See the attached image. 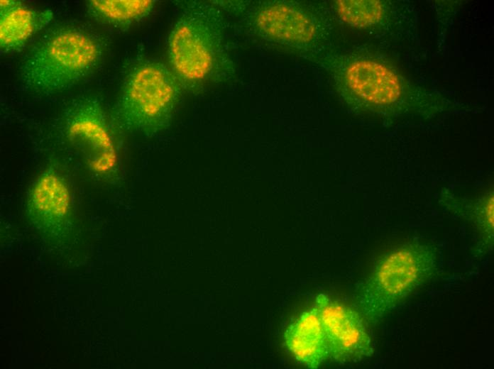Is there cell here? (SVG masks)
I'll use <instances>...</instances> for the list:
<instances>
[{
  "instance_id": "4",
  "label": "cell",
  "mask_w": 494,
  "mask_h": 369,
  "mask_svg": "<svg viewBox=\"0 0 494 369\" xmlns=\"http://www.w3.org/2000/svg\"><path fill=\"white\" fill-rule=\"evenodd\" d=\"M60 128L89 174L108 183L120 180L121 163L116 138L97 99H75L62 114Z\"/></svg>"
},
{
  "instance_id": "1",
  "label": "cell",
  "mask_w": 494,
  "mask_h": 369,
  "mask_svg": "<svg viewBox=\"0 0 494 369\" xmlns=\"http://www.w3.org/2000/svg\"><path fill=\"white\" fill-rule=\"evenodd\" d=\"M102 55L99 39L79 26L50 31L30 50L22 67L24 83L40 93L65 90L89 75Z\"/></svg>"
},
{
  "instance_id": "2",
  "label": "cell",
  "mask_w": 494,
  "mask_h": 369,
  "mask_svg": "<svg viewBox=\"0 0 494 369\" xmlns=\"http://www.w3.org/2000/svg\"><path fill=\"white\" fill-rule=\"evenodd\" d=\"M437 258L432 247L417 241L390 250L358 286L357 310L371 323L379 321L434 274Z\"/></svg>"
},
{
  "instance_id": "6",
  "label": "cell",
  "mask_w": 494,
  "mask_h": 369,
  "mask_svg": "<svg viewBox=\"0 0 494 369\" xmlns=\"http://www.w3.org/2000/svg\"><path fill=\"white\" fill-rule=\"evenodd\" d=\"M312 307L324 329L329 360L344 363L373 354L365 319L357 309L322 293L316 296Z\"/></svg>"
},
{
  "instance_id": "7",
  "label": "cell",
  "mask_w": 494,
  "mask_h": 369,
  "mask_svg": "<svg viewBox=\"0 0 494 369\" xmlns=\"http://www.w3.org/2000/svg\"><path fill=\"white\" fill-rule=\"evenodd\" d=\"M28 214L34 224L44 232L61 236L67 231L73 208L68 181L55 167L39 173L26 194Z\"/></svg>"
},
{
  "instance_id": "10",
  "label": "cell",
  "mask_w": 494,
  "mask_h": 369,
  "mask_svg": "<svg viewBox=\"0 0 494 369\" xmlns=\"http://www.w3.org/2000/svg\"><path fill=\"white\" fill-rule=\"evenodd\" d=\"M0 46L4 53L21 49L52 18L49 11H38L21 1H0Z\"/></svg>"
},
{
  "instance_id": "5",
  "label": "cell",
  "mask_w": 494,
  "mask_h": 369,
  "mask_svg": "<svg viewBox=\"0 0 494 369\" xmlns=\"http://www.w3.org/2000/svg\"><path fill=\"white\" fill-rule=\"evenodd\" d=\"M210 6L196 5L173 28L168 55L175 72L189 82L207 79L217 59L218 36Z\"/></svg>"
},
{
  "instance_id": "8",
  "label": "cell",
  "mask_w": 494,
  "mask_h": 369,
  "mask_svg": "<svg viewBox=\"0 0 494 369\" xmlns=\"http://www.w3.org/2000/svg\"><path fill=\"white\" fill-rule=\"evenodd\" d=\"M345 78L361 99L393 113H402L400 82L385 65L370 60H357L348 65Z\"/></svg>"
},
{
  "instance_id": "13",
  "label": "cell",
  "mask_w": 494,
  "mask_h": 369,
  "mask_svg": "<svg viewBox=\"0 0 494 369\" xmlns=\"http://www.w3.org/2000/svg\"><path fill=\"white\" fill-rule=\"evenodd\" d=\"M89 14L99 23L113 26L130 24L146 16L152 9V0H90Z\"/></svg>"
},
{
  "instance_id": "12",
  "label": "cell",
  "mask_w": 494,
  "mask_h": 369,
  "mask_svg": "<svg viewBox=\"0 0 494 369\" xmlns=\"http://www.w3.org/2000/svg\"><path fill=\"white\" fill-rule=\"evenodd\" d=\"M440 202L469 219L478 231L482 242L490 248L493 243V187L473 199L462 198L447 189L441 192Z\"/></svg>"
},
{
  "instance_id": "9",
  "label": "cell",
  "mask_w": 494,
  "mask_h": 369,
  "mask_svg": "<svg viewBox=\"0 0 494 369\" xmlns=\"http://www.w3.org/2000/svg\"><path fill=\"white\" fill-rule=\"evenodd\" d=\"M283 341L292 356L309 368H318L329 360L324 329L313 307L301 313L286 327Z\"/></svg>"
},
{
  "instance_id": "14",
  "label": "cell",
  "mask_w": 494,
  "mask_h": 369,
  "mask_svg": "<svg viewBox=\"0 0 494 369\" xmlns=\"http://www.w3.org/2000/svg\"><path fill=\"white\" fill-rule=\"evenodd\" d=\"M336 7L342 21L357 28L376 24L383 11L381 3L375 0H340Z\"/></svg>"
},
{
  "instance_id": "11",
  "label": "cell",
  "mask_w": 494,
  "mask_h": 369,
  "mask_svg": "<svg viewBox=\"0 0 494 369\" xmlns=\"http://www.w3.org/2000/svg\"><path fill=\"white\" fill-rule=\"evenodd\" d=\"M256 21L260 31L268 36L291 43L309 42L316 33L313 22L306 14L282 4L263 9Z\"/></svg>"
},
{
  "instance_id": "3",
  "label": "cell",
  "mask_w": 494,
  "mask_h": 369,
  "mask_svg": "<svg viewBox=\"0 0 494 369\" xmlns=\"http://www.w3.org/2000/svg\"><path fill=\"white\" fill-rule=\"evenodd\" d=\"M178 94L175 77L164 65L144 62L126 77L116 113L128 130L156 134L170 122Z\"/></svg>"
}]
</instances>
